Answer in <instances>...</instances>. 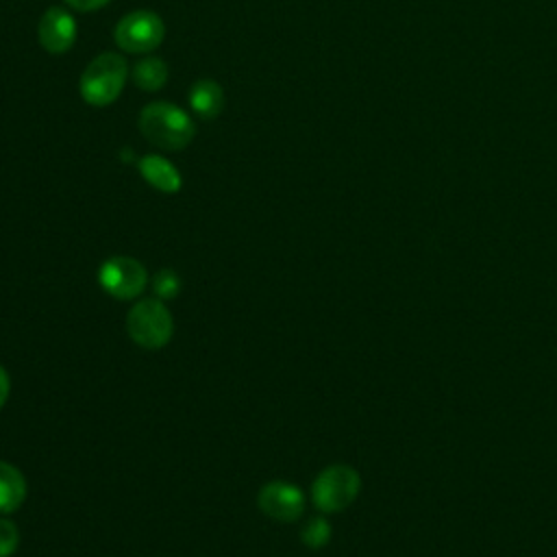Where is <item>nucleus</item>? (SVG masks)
Wrapping results in <instances>:
<instances>
[{
  "label": "nucleus",
  "mask_w": 557,
  "mask_h": 557,
  "mask_svg": "<svg viewBox=\"0 0 557 557\" xmlns=\"http://www.w3.org/2000/svg\"><path fill=\"white\" fill-rule=\"evenodd\" d=\"M139 131L163 150H183L191 144L196 124L174 102H150L139 113Z\"/></svg>",
  "instance_id": "obj_1"
},
{
  "label": "nucleus",
  "mask_w": 557,
  "mask_h": 557,
  "mask_svg": "<svg viewBox=\"0 0 557 557\" xmlns=\"http://www.w3.org/2000/svg\"><path fill=\"white\" fill-rule=\"evenodd\" d=\"M128 78V65L117 52H102L89 61L78 81L83 100L91 107H107L122 94Z\"/></svg>",
  "instance_id": "obj_2"
},
{
  "label": "nucleus",
  "mask_w": 557,
  "mask_h": 557,
  "mask_svg": "<svg viewBox=\"0 0 557 557\" xmlns=\"http://www.w3.org/2000/svg\"><path fill=\"white\" fill-rule=\"evenodd\" d=\"M126 329L135 344L154 350L165 346L172 337V313L161 300L146 298L131 307L126 315Z\"/></svg>",
  "instance_id": "obj_3"
},
{
  "label": "nucleus",
  "mask_w": 557,
  "mask_h": 557,
  "mask_svg": "<svg viewBox=\"0 0 557 557\" xmlns=\"http://www.w3.org/2000/svg\"><path fill=\"white\" fill-rule=\"evenodd\" d=\"M165 37L163 20L148 9L131 11L113 28V39L120 50L131 54H148L161 46Z\"/></svg>",
  "instance_id": "obj_4"
},
{
  "label": "nucleus",
  "mask_w": 557,
  "mask_h": 557,
  "mask_svg": "<svg viewBox=\"0 0 557 557\" xmlns=\"http://www.w3.org/2000/svg\"><path fill=\"white\" fill-rule=\"evenodd\" d=\"M359 487H361V481L357 470L346 463H335L324 468L315 476L311 496L320 511L333 513V511L346 509L357 498Z\"/></svg>",
  "instance_id": "obj_5"
},
{
  "label": "nucleus",
  "mask_w": 557,
  "mask_h": 557,
  "mask_svg": "<svg viewBox=\"0 0 557 557\" xmlns=\"http://www.w3.org/2000/svg\"><path fill=\"white\" fill-rule=\"evenodd\" d=\"M146 270L133 257H111L100 265L98 281L102 289L120 300L135 298L146 287Z\"/></svg>",
  "instance_id": "obj_6"
},
{
  "label": "nucleus",
  "mask_w": 557,
  "mask_h": 557,
  "mask_svg": "<svg viewBox=\"0 0 557 557\" xmlns=\"http://www.w3.org/2000/svg\"><path fill=\"white\" fill-rule=\"evenodd\" d=\"M76 20L63 7H50L37 26L39 46L50 54L67 52L76 41Z\"/></svg>",
  "instance_id": "obj_7"
},
{
  "label": "nucleus",
  "mask_w": 557,
  "mask_h": 557,
  "mask_svg": "<svg viewBox=\"0 0 557 557\" xmlns=\"http://www.w3.org/2000/svg\"><path fill=\"white\" fill-rule=\"evenodd\" d=\"M259 507L265 516L281 520V522H292L300 518L305 511V496L302 492L285 481H272L265 483L259 492Z\"/></svg>",
  "instance_id": "obj_8"
},
{
  "label": "nucleus",
  "mask_w": 557,
  "mask_h": 557,
  "mask_svg": "<svg viewBox=\"0 0 557 557\" xmlns=\"http://www.w3.org/2000/svg\"><path fill=\"white\" fill-rule=\"evenodd\" d=\"M141 178L163 194H176L183 185L181 172L172 161L161 154H144L137 163Z\"/></svg>",
  "instance_id": "obj_9"
},
{
  "label": "nucleus",
  "mask_w": 557,
  "mask_h": 557,
  "mask_svg": "<svg viewBox=\"0 0 557 557\" xmlns=\"http://www.w3.org/2000/svg\"><path fill=\"white\" fill-rule=\"evenodd\" d=\"M189 107L202 120L215 117L224 109L222 87L215 81H209V78L196 81L189 89Z\"/></svg>",
  "instance_id": "obj_10"
},
{
  "label": "nucleus",
  "mask_w": 557,
  "mask_h": 557,
  "mask_svg": "<svg viewBox=\"0 0 557 557\" xmlns=\"http://www.w3.org/2000/svg\"><path fill=\"white\" fill-rule=\"evenodd\" d=\"M26 498V479L24 474L7 463L0 461V513L15 511Z\"/></svg>",
  "instance_id": "obj_11"
},
{
  "label": "nucleus",
  "mask_w": 557,
  "mask_h": 557,
  "mask_svg": "<svg viewBox=\"0 0 557 557\" xmlns=\"http://www.w3.org/2000/svg\"><path fill=\"white\" fill-rule=\"evenodd\" d=\"M133 81L144 91H157L168 81V65L157 57H146L133 67Z\"/></svg>",
  "instance_id": "obj_12"
},
{
  "label": "nucleus",
  "mask_w": 557,
  "mask_h": 557,
  "mask_svg": "<svg viewBox=\"0 0 557 557\" xmlns=\"http://www.w3.org/2000/svg\"><path fill=\"white\" fill-rule=\"evenodd\" d=\"M331 537V527L322 516H315L307 522V527L302 529V542L311 548H320L329 542Z\"/></svg>",
  "instance_id": "obj_13"
},
{
  "label": "nucleus",
  "mask_w": 557,
  "mask_h": 557,
  "mask_svg": "<svg viewBox=\"0 0 557 557\" xmlns=\"http://www.w3.org/2000/svg\"><path fill=\"white\" fill-rule=\"evenodd\" d=\"M178 287H181V281L178 276L172 272V270H161L157 272L154 281H152V289L159 298H172L178 294Z\"/></svg>",
  "instance_id": "obj_14"
},
{
  "label": "nucleus",
  "mask_w": 557,
  "mask_h": 557,
  "mask_svg": "<svg viewBox=\"0 0 557 557\" xmlns=\"http://www.w3.org/2000/svg\"><path fill=\"white\" fill-rule=\"evenodd\" d=\"M17 544H20V533L15 522H11L9 518H0V557L13 555Z\"/></svg>",
  "instance_id": "obj_15"
},
{
  "label": "nucleus",
  "mask_w": 557,
  "mask_h": 557,
  "mask_svg": "<svg viewBox=\"0 0 557 557\" xmlns=\"http://www.w3.org/2000/svg\"><path fill=\"white\" fill-rule=\"evenodd\" d=\"M109 2H111V0H65L67 7H72V9H76V11H83V13L102 9V7H107Z\"/></svg>",
  "instance_id": "obj_16"
},
{
  "label": "nucleus",
  "mask_w": 557,
  "mask_h": 557,
  "mask_svg": "<svg viewBox=\"0 0 557 557\" xmlns=\"http://www.w3.org/2000/svg\"><path fill=\"white\" fill-rule=\"evenodd\" d=\"M9 392H11V381H9L7 370L0 366V409L7 403V398H9Z\"/></svg>",
  "instance_id": "obj_17"
}]
</instances>
